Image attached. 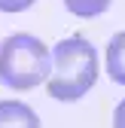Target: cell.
<instances>
[{
    "instance_id": "6da1fadb",
    "label": "cell",
    "mask_w": 125,
    "mask_h": 128,
    "mask_svg": "<svg viewBox=\"0 0 125 128\" xmlns=\"http://www.w3.org/2000/svg\"><path fill=\"white\" fill-rule=\"evenodd\" d=\"M98 82V52L86 37H67L52 49L49 98L73 104Z\"/></svg>"
},
{
    "instance_id": "7a4b0ae2",
    "label": "cell",
    "mask_w": 125,
    "mask_h": 128,
    "mask_svg": "<svg viewBox=\"0 0 125 128\" xmlns=\"http://www.w3.org/2000/svg\"><path fill=\"white\" fill-rule=\"evenodd\" d=\"M52 67V52L34 34H12L0 46V82L15 92L40 86Z\"/></svg>"
},
{
    "instance_id": "3957f363",
    "label": "cell",
    "mask_w": 125,
    "mask_h": 128,
    "mask_svg": "<svg viewBox=\"0 0 125 128\" xmlns=\"http://www.w3.org/2000/svg\"><path fill=\"white\" fill-rule=\"evenodd\" d=\"M0 128H40V116L22 101H0Z\"/></svg>"
},
{
    "instance_id": "277c9868",
    "label": "cell",
    "mask_w": 125,
    "mask_h": 128,
    "mask_svg": "<svg viewBox=\"0 0 125 128\" xmlns=\"http://www.w3.org/2000/svg\"><path fill=\"white\" fill-rule=\"evenodd\" d=\"M107 76L113 82L125 86V30H119L107 43Z\"/></svg>"
},
{
    "instance_id": "5b68a950",
    "label": "cell",
    "mask_w": 125,
    "mask_h": 128,
    "mask_svg": "<svg viewBox=\"0 0 125 128\" xmlns=\"http://www.w3.org/2000/svg\"><path fill=\"white\" fill-rule=\"evenodd\" d=\"M110 3H113V0H64L67 12L80 15V18H95V15H101V12L110 9Z\"/></svg>"
},
{
    "instance_id": "8992f818",
    "label": "cell",
    "mask_w": 125,
    "mask_h": 128,
    "mask_svg": "<svg viewBox=\"0 0 125 128\" xmlns=\"http://www.w3.org/2000/svg\"><path fill=\"white\" fill-rule=\"evenodd\" d=\"M34 3L37 0H0V12H24Z\"/></svg>"
},
{
    "instance_id": "52a82bcc",
    "label": "cell",
    "mask_w": 125,
    "mask_h": 128,
    "mask_svg": "<svg viewBox=\"0 0 125 128\" xmlns=\"http://www.w3.org/2000/svg\"><path fill=\"white\" fill-rule=\"evenodd\" d=\"M113 128H125V101H119L113 110Z\"/></svg>"
}]
</instances>
